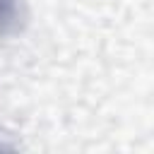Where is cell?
Segmentation results:
<instances>
[{"label":"cell","instance_id":"obj_1","mask_svg":"<svg viewBox=\"0 0 154 154\" xmlns=\"http://www.w3.org/2000/svg\"><path fill=\"white\" fill-rule=\"evenodd\" d=\"M24 14L19 0H0V34H14L22 29Z\"/></svg>","mask_w":154,"mask_h":154},{"label":"cell","instance_id":"obj_2","mask_svg":"<svg viewBox=\"0 0 154 154\" xmlns=\"http://www.w3.org/2000/svg\"><path fill=\"white\" fill-rule=\"evenodd\" d=\"M0 147H2V144H0Z\"/></svg>","mask_w":154,"mask_h":154}]
</instances>
